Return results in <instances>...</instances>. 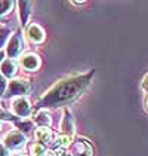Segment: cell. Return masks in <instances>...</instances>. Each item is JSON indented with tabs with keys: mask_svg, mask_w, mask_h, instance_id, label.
I'll list each match as a JSON object with an SVG mask.
<instances>
[{
	"mask_svg": "<svg viewBox=\"0 0 148 156\" xmlns=\"http://www.w3.org/2000/svg\"><path fill=\"white\" fill-rule=\"evenodd\" d=\"M92 77V73L89 74H79L73 77H67L55 85L46 95L42 98V106H59L62 103H67L79 95L85 86L89 83Z\"/></svg>",
	"mask_w": 148,
	"mask_h": 156,
	"instance_id": "1",
	"label": "cell"
},
{
	"mask_svg": "<svg viewBox=\"0 0 148 156\" xmlns=\"http://www.w3.org/2000/svg\"><path fill=\"white\" fill-rule=\"evenodd\" d=\"M31 91V85L28 83L24 79H13L11 80V83L8 86V92L6 97H24L25 94H28Z\"/></svg>",
	"mask_w": 148,
	"mask_h": 156,
	"instance_id": "2",
	"label": "cell"
},
{
	"mask_svg": "<svg viewBox=\"0 0 148 156\" xmlns=\"http://www.w3.org/2000/svg\"><path fill=\"white\" fill-rule=\"evenodd\" d=\"M25 144V135L19 131H11L3 138V146L6 150H18Z\"/></svg>",
	"mask_w": 148,
	"mask_h": 156,
	"instance_id": "3",
	"label": "cell"
},
{
	"mask_svg": "<svg viewBox=\"0 0 148 156\" xmlns=\"http://www.w3.org/2000/svg\"><path fill=\"white\" fill-rule=\"evenodd\" d=\"M12 110L16 116L27 118L31 113V103L25 98V97H18L12 101Z\"/></svg>",
	"mask_w": 148,
	"mask_h": 156,
	"instance_id": "4",
	"label": "cell"
},
{
	"mask_svg": "<svg viewBox=\"0 0 148 156\" xmlns=\"http://www.w3.org/2000/svg\"><path fill=\"white\" fill-rule=\"evenodd\" d=\"M71 156H93V147L86 140H79L73 144Z\"/></svg>",
	"mask_w": 148,
	"mask_h": 156,
	"instance_id": "5",
	"label": "cell"
},
{
	"mask_svg": "<svg viewBox=\"0 0 148 156\" xmlns=\"http://www.w3.org/2000/svg\"><path fill=\"white\" fill-rule=\"evenodd\" d=\"M19 64L24 67L27 72H36L37 69L40 67V58L37 57L36 54L28 52V54H24V55L21 57Z\"/></svg>",
	"mask_w": 148,
	"mask_h": 156,
	"instance_id": "6",
	"label": "cell"
},
{
	"mask_svg": "<svg viewBox=\"0 0 148 156\" xmlns=\"http://www.w3.org/2000/svg\"><path fill=\"white\" fill-rule=\"evenodd\" d=\"M21 49H22L21 39L16 36V34L11 36L9 42H8V46H6V55H8V58H9V60L16 58V57L21 54Z\"/></svg>",
	"mask_w": 148,
	"mask_h": 156,
	"instance_id": "7",
	"label": "cell"
},
{
	"mask_svg": "<svg viewBox=\"0 0 148 156\" xmlns=\"http://www.w3.org/2000/svg\"><path fill=\"white\" fill-rule=\"evenodd\" d=\"M25 36H27V39H28L30 42H33V43H40V42L45 40V31H43V28H42L40 25L31 24L27 27Z\"/></svg>",
	"mask_w": 148,
	"mask_h": 156,
	"instance_id": "8",
	"label": "cell"
},
{
	"mask_svg": "<svg viewBox=\"0 0 148 156\" xmlns=\"http://www.w3.org/2000/svg\"><path fill=\"white\" fill-rule=\"evenodd\" d=\"M18 72V64L15 62L13 60H3L2 61V64H0V74L5 77V79H8V77H13L15 74Z\"/></svg>",
	"mask_w": 148,
	"mask_h": 156,
	"instance_id": "9",
	"label": "cell"
},
{
	"mask_svg": "<svg viewBox=\"0 0 148 156\" xmlns=\"http://www.w3.org/2000/svg\"><path fill=\"white\" fill-rule=\"evenodd\" d=\"M34 135L37 138V143H42V144L50 143L52 138H53V132L50 131L49 128H37Z\"/></svg>",
	"mask_w": 148,
	"mask_h": 156,
	"instance_id": "10",
	"label": "cell"
},
{
	"mask_svg": "<svg viewBox=\"0 0 148 156\" xmlns=\"http://www.w3.org/2000/svg\"><path fill=\"white\" fill-rule=\"evenodd\" d=\"M61 129L64 132V135H67V137H70L74 131V122H73V118L70 116V112L68 110L65 112V116H62Z\"/></svg>",
	"mask_w": 148,
	"mask_h": 156,
	"instance_id": "11",
	"label": "cell"
},
{
	"mask_svg": "<svg viewBox=\"0 0 148 156\" xmlns=\"http://www.w3.org/2000/svg\"><path fill=\"white\" fill-rule=\"evenodd\" d=\"M34 122L39 123V128H48L50 123H52V119H50L49 113L46 110H40L34 116Z\"/></svg>",
	"mask_w": 148,
	"mask_h": 156,
	"instance_id": "12",
	"label": "cell"
},
{
	"mask_svg": "<svg viewBox=\"0 0 148 156\" xmlns=\"http://www.w3.org/2000/svg\"><path fill=\"white\" fill-rule=\"evenodd\" d=\"M30 3L28 2H18V8H19V20H21V24L25 25L28 21V16H30Z\"/></svg>",
	"mask_w": 148,
	"mask_h": 156,
	"instance_id": "13",
	"label": "cell"
},
{
	"mask_svg": "<svg viewBox=\"0 0 148 156\" xmlns=\"http://www.w3.org/2000/svg\"><path fill=\"white\" fill-rule=\"evenodd\" d=\"M30 153L31 156H48V149L42 143H34L30 146Z\"/></svg>",
	"mask_w": 148,
	"mask_h": 156,
	"instance_id": "14",
	"label": "cell"
},
{
	"mask_svg": "<svg viewBox=\"0 0 148 156\" xmlns=\"http://www.w3.org/2000/svg\"><path fill=\"white\" fill-rule=\"evenodd\" d=\"M71 144V137H67V135H61V137H58L55 141H53V149H56V150H62V149H67L68 146Z\"/></svg>",
	"mask_w": 148,
	"mask_h": 156,
	"instance_id": "15",
	"label": "cell"
},
{
	"mask_svg": "<svg viewBox=\"0 0 148 156\" xmlns=\"http://www.w3.org/2000/svg\"><path fill=\"white\" fill-rule=\"evenodd\" d=\"M13 2H9V0H0V16H3V15H6V13H9L12 11L13 8Z\"/></svg>",
	"mask_w": 148,
	"mask_h": 156,
	"instance_id": "16",
	"label": "cell"
},
{
	"mask_svg": "<svg viewBox=\"0 0 148 156\" xmlns=\"http://www.w3.org/2000/svg\"><path fill=\"white\" fill-rule=\"evenodd\" d=\"M8 33H9V30L6 27H0V48L5 45V42L8 39Z\"/></svg>",
	"mask_w": 148,
	"mask_h": 156,
	"instance_id": "17",
	"label": "cell"
},
{
	"mask_svg": "<svg viewBox=\"0 0 148 156\" xmlns=\"http://www.w3.org/2000/svg\"><path fill=\"white\" fill-rule=\"evenodd\" d=\"M13 116L11 113H8L6 110H3V108H0V120H12Z\"/></svg>",
	"mask_w": 148,
	"mask_h": 156,
	"instance_id": "18",
	"label": "cell"
},
{
	"mask_svg": "<svg viewBox=\"0 0 148 156\" xmlns=\"http://www.w3.org/2000/svg\"><path fill=\"white\" fill-rule=\"evenodd\" d=\"M6 85H8V80L0 74V98L3 95V92H5V89H6Z\"/></svg>",
	"mask_w": 148,
	"mask_h": 156,
	"instance_id": "19",
	"label": "cell"
},
{
	"mask_svg": "<svg viewBox=\"0 0 148 156\" xmlns=\"http://www.w3.org/2000/svg\"><path fill=\"white\" fill-rule=\"evenodd\" d=\"M141 86H142V91L148 94V73L145 74V77L142 79V83H141Z\"/></svg>",
	"mask_w": 148,
	"mask_h": 156,
	"instance_id": "20",
	"label": "cell"
},
{
	"mask_svg": "<svg viewBox=\"0 0 148 156\" xmlns=\"http://www.w3.org/2000/svg\"><path fill=\"white\" fill-rule=\"evenodd\" d=\"M0 156H9V155H8V150H6V147H5L3 144H0Z\"/></svg>",
	"mask_w": 148,
	"mask_h": 156,
	"instance_id": "21",
	"label": "cell"
},
{
	"mask_svg": "<svg viewBox=\"0 0 148 156\" xmlns=\"http://www.w3.org/2000/svg\"><path fill=\"white\" fill-rule=\"evenodd\" d=\"M3 57H5V54H3V52H0V64H2V60H3Z\"/></svg>",
	"mask_w": 148,
	"mask_h": 156,
	"instance_id": "22",
	"label": "cell"
},
{
	"mask_svg": "<svg viewBox=\"0 0 148 156\" xmlns=\"http://www.w3.org/2000/svg\"><path fill=\"white\" fill-rule=\"evenodd\" d=\"M147 107H148V98H147Z\"/></svg>",
	"mask_w": 148,
	"mask_h": 156,
	"instance_id": "23",
	"label": "cell"
},
{
	"mask_svg": "<svg viewBox=\"0 0 148 156\" xmlns=\"http://www.w3.org/2000/svg\"><path fill=\"white\" fill-rule=\"evenodd\" d=\"M64 156H70V155H64Z\"/></svg>",
	"mask_w": 148,
	"mask_h": 156,
	"instance_id": "24",
	"label": "cell"
},
{
	"mask_svg": "<svg viewBox=\"0 0 148 156\" xmlns=\"http://www.w3.org/2000/svg\"><path fill=\"white\" fill-rule=\"evenodd\" d=\"M13 156H18V155H13Z\"/></svg>",
	"mask_w": 148,
	"mask_h": 156,
	"instance_id": "25",
	"label": "cell"
},
{
	"mask_svg": "<svg viewBox=\"0 0 148 156\" xmlns=\"http://www.w3.org/2000/svg\"><path fill=\"white\" fill-rule=\"evenodd\" d=\"M48 156H52V155H48Z\"/></svg>",
	"mask_w": 148,
	"mask_h": 156,
	"instance_id": "26",
	"label": "cell"
}]
</instances>
